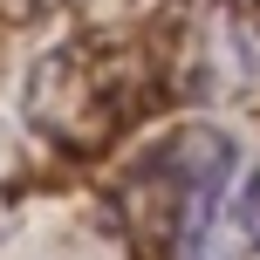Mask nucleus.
<instances>
[{"label": "nucleus", "mask_w": 260, "mask_h": 260, "mask_svg": "<svg viewBox=\"0 0 260 260\" xmlns=\"http://www.w3.org/2000/svg\"><path fill=\"white\" fill-rule=\"evenodd\" d=\"M240 171V144L219 123H171L110 178V226L130 260H206L212 226L226 212Z\"/></svg>", "instance_id": "1"}, {"label": "nucleus", "mask_w": 260, "mask_h": 260, "mask_svg": "<svg viewBox=\"0 0 260 260\" xmlns=\"http://www.w3.org/2000/svg\"><path fill=\"white\" fill-rule=\"evenodd\" d=\"M123 62L110 41H69L48 48L41 69L27 76V123L41 137L69 144V151H89L110 130L123 123Z\"/></svg>", "instance_id": "2"}, {"label": "nucleus", "mask_w": 260, "mask_h": 260, "mask_svg": "<svg viewBox=\"0 0 260 260\" xmlns=\"http://www.w3.org/2000/svg\"><path fill=\"white\" fill-rule=\"evenodd\" d=\"M21 199H27V157H21V137L0 123V247L21 226Z\"/></svg>", "instance_id": "3"}, {"label": "nucleus", "mask_w": 260, "mask_h": 260, "mask_svg": "<svg viewBox=\"0 0 260 260\" xmlns=\"http://www.w3.org/2000/svg\"><path fill=\"white\" fill-rule=\"evenodd\" d=\"M233 226H240V240H247V253L260 260V157H253L247 185H240V199H233Z\"/></svg>", "instance_id": "4"}]
</instances>
